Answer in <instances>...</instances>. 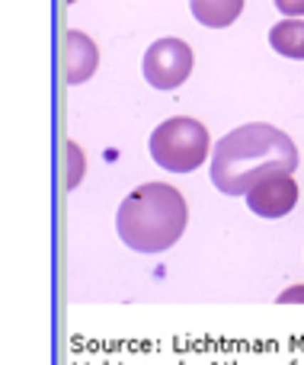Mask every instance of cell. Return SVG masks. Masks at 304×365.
Masks as SVG:
<instances>
[{"instance_id": "cell-3", "label": "cell", "mask_w": 304, "mask_h": 365, "mask_svg": "<svg viewBox=\"0 0 304 365\" xmlns=\"http://www.w3.org/2000/svg\"><path fill=\"white\" fill-rule=\"evenodd\" d=\"M151 158L170 173H192L209 160V132L189 115H173L154 128Z\"/></svg>"}, {"instance_id": "cell-11", "label": "cell", "mask_w": 304, "mask_h": 365, "mask_svg": "<svg viewBox=\"0 0 304 365\" xmlns=\"http://www.w3.org/2000/svg\"><path fill=\"white\" fill-rule=\"evenodd\" d=\"M282 304H292V302H304V285H292V289H285L279 295Z\"/></svg>"}, {"instance_id": "cell-5", "label": "cell", "mask_w": 304, "mask_h": 365, "mask_svg": "<svg viewBox=\"0 0 304 365\" xmlns=\"http://www.w3.org/2000/svg\"><path fill=\"white\" fill-rule=\"evenodd\" d=\"M298 205V182L292 173H269L247 192V208L260 218H285Z\"/></svg>"}, {"instance_id": "cell-10", "label": "cell", "mask_w": 304, "mask_h": 365, "mask_svg": "<svg viewBox=\"0 0 304 365\" xmlns=\"http://www.w3.org/2000/svg\"><path fill=\"white\" fill-rule=\"evenodd\" d=\"M276 6H279V13H285L288 19L304 16V0H276Z\"/></svg>"}, {"instance_id": "cell-2", "label": "cell", "mask_w": 304, "mask_h": 365, "mask_svg": "<svg viewBox=\"0 0 304 365\" xmlns=\"http://www.w3.org/2000/svg\"><path fill=\"white\" fill-rule=\"evenodd\" d=\"M189 208L179 189L167 182H145L125 195L115 215L122 244L138 253H164L183 237Z\"/></svg>"}, {"instance_id": "cell-1", "label": "cell", "mask_w": 304, "mask_h": 365, "mask_svg": "<svg viewBox=\"0 0 304 365\" xmlns=\"http://www.w3.org/2000/svg\"><path fill=\"white\" fill-rule=\"evenodd\" d=\"M298 160V148L282 128L266 122H247L215 145L211 182L224 195H247L253 182L269 173H295Z\"/></svg>"}, {"instance_id": "cell-7", "label": "cell", "mask_w": 304, "mask_h": 365, "mask_svg": "<svg viewBox=\"0 0 304 365\" xmlns=\"http://www.w3.org/2000/svg\"><path fill=\"white\" fill-rule=\"evenodd\" d=\"M189 10L209 29H224L241 16L243 0H189Z\"/></svg>"}, {"instance_id": "cell-6", "label": "cell", "mask_w": 304, "mask_h": 365, "mask_svg": "<svg viewBox=\"0 0 304 365\" xmlns=\"http://www.w3.org/2000/svg\"><path fill=\"white\" fill-rule=\"evenodd\" d=\"M100 68V48L83 32L68 29L61 36V77L64 83H83Z\"/></svg>"}, {"instance_id": "cell-8", "label": "cell", "mask_w": 304, "mask_h": 365, "mask_svg": "<svg viewBox=\"0 0 304 365\" xmlns=\"http://www.w3.org/2000/svg\"><path fill=\"white\" fill-rule=\"evenodd\" d=\"M269 45H273L279 55L295 58V61H304V23L301 19H282L269 29Z\"/></svg>"}, {"instance_id": "cell-4", "label": "cell", "mask_w": 304, "mask_h": 365, "mask_svg": "<svg viewBox=\"0 0 304 365\" xmlns=\"http://www.w3.org/2000/svg\"><path fill=\"white\" fill-rule=\"evenodd\" d=\"M141 71H145V81L154 90H177L183 81H189L192 48L183 38H157L145 51Z\"/></svg>"}, {"instance_id": "cell-9", "label": "cell", "mask_w": 304, "mask_h": 365, "mask_svg": "<svg viewBox=\"0 0 304 365\" xmlns=\"http://www.w3.org/2000/svg\"><path fill=\"white\" fill-rule=\"evenodd\" d=\"M64 158H68L64 160V189H74L83 177V154L74 141H68V145H64Z\"/></svg>"}, {"instance_id": "cell-12", "label": "cell", "mask_w": 304, "mask_h": 365, "mask_svg": "<svg viewBox=\"0 0 304 365\" xmlns=\"http://www.w3.org/2000/svg\"><path fill=\"white\" fill-rule=\"evenodd\" d=\"M68 4H74V0H68Z\"/></svg>"}]
</instances>
